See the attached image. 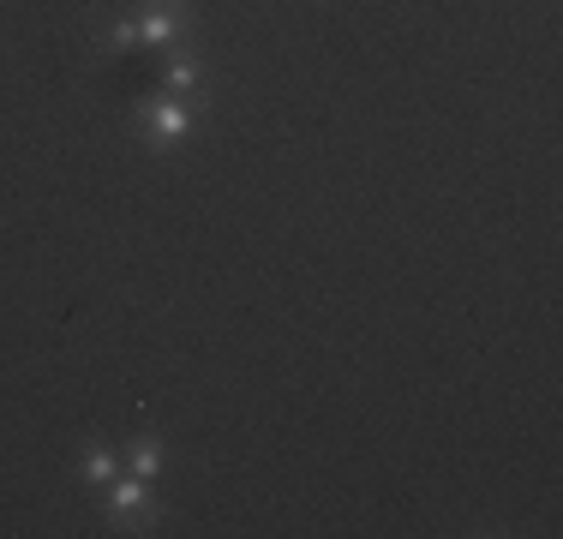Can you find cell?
Masks as SVG:
<instances>
[{
  "instance_id": "obj_1",
  "label": "cell",
  "mask_w": 563,
  "mask_h": 539,
  "mask_svg": "<svg viewBox=\"0 0 563 539\" xmlns=\"http://www.w3.org/2000/svg\"><path fill=\"white\" fill-rule=\"evenodd\" d=\"M108 510H114L120 522H138V528H144V522L156 516V504H150V480H138V474L120 480V474H114V480H108Z\"/></svg>"
},
{
  "instance_id": "obj_2",
  "label": "cell",
  "mask_w": 563,
  "mask_h": 539,
  "mask_svg": "<svg viewBox=\"0 0 563 539\" xmlns=\"http://www.w3.org/2000/svg\"><path fill=\"white\" fill-rule=\"evenodd\" d=\"M132 24H138V42H144V48H168V42L180 36L186 12H180L174 0H144V12H138Z\"/></svg>"
},
{
  "instance_id": "obj_3",
  "label": "cell",
  "mask_w": 563,
  "mask_h": 539,
  "mask_svg": "<svg viewBox=\"0 0 563 539\" xmlns=\"http://www.w3.org/2000/svg\"><path fill=\"white\" fill-rule=\"evenodd\" d=\"M150 126H156V138H162V144H174V138H186V132H192V108H186V102H174V96H162V102L150 108Z\"/></svg>"
},
{
  "instance_id": "obj_4",
  "label": "cell",
  "mask_w": 563,
  "mask_h": 539,
  "mask_svg": "<svg viewBox=\"0 0 563 539\" xmlns=\"http://www.w3.org/2000/svg\"><path fill=\"white\" fill-rule=\"evenodd\" d=\"M198 84H204L198 54H174V60H168V90H198Z\"/></svg>"
},
{
  "instance_id": "obj_5",
  "label": "cell",
  "mask_w": 563,
  "mask_h": 539,
  "mask_svg": "<svg viewBox=\"0 0 563 539\" xmlns=\"http://www.w3.org/2000/svg\"><path fill=\"white\" fill-rule=\"evenodd\" d=\"M132 474H138V480H156V474H162V444H156L150 432L132 444Z\"/></svg>"
},
{
  "instance_id": "obj_6",
  "label": "cell",
  "mask_w": 563,
  "mask_h": 539,
  "mask_svg": "<svg viewBox=\"0 0 563 539\" xmlns=\"http://www.w3.org/2000/svg\"><path fill=\"white\" fill-rule=\"evenodd\" d=\"M114 474H120V462H114L108 450H90V456H84V480H90V486H108Z\"/></svg>"
},
{
  "instance_id": "obj_7",
  "label": "cell",
  "mask_w": 563,
  "mask_h": 539,
  "mask_svg": "<svg viewBox=\"0 0 563 539\" xmlns=\"http://www.w3.org/2000/svg\"><path fill=\"white\" fill-rule=\"evenodd\" d=\"M102 48H114V54H126V48H138V24H132V18H120V24L108 30V42H102Z\"/></svg>"
}]
</instances>
